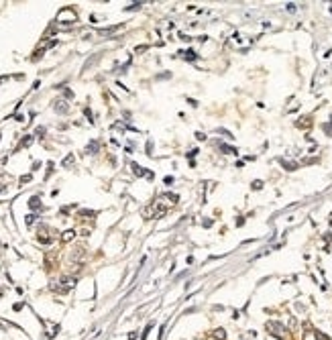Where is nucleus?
<instances>
[{"mask_svg":"<svg viewBox=\"0 0 332 340\" xmlns=\"http://www.w3.org/2000/svg\"><path fill=\"white\" fill-rule=\"evenodd\" d=\"M267 330H269V334L275 336V338L287 340V330H285V326L279 324V322H267Z\"/></svg>","mask_w":332,"mask_h":340,"instance_id":"nucleus-1","label":"nucleus"},{"mask_svg":"<svg viewBox=\"0 0 332 340\" xmlns=\"http://www.w3.org/2000/svg\"><path fill=\"white\" fill-rule=\"evenodd\" d=\"M63 19H67L69 23H75V19H78V16H75V12H73L71 8H61V10H59V15H57V20H59V23H63Z\"/></svg>","mask_w":332,"mask_h":340,"instance_id":"nucleus-2","label":"nucleus"},{"mask_svg":"<svg viewBox=\"0 0 332 340\" xmlns=\"http://www.w3.org/2000/svg\"><path fill=\"white\" fill-rule=\"evenodd\" d=\"M53 108H55V112H59V114H67V110H69V106H67L65 100H57V102H53Z\"/></svg>","mask_w":332,"mask_h":340,"instance_id":"nucleus-3","label":"nucleus"},{"mask_svg":"<svg viewBox=\"0 0 332 340\" xmlns=\"http://www.w3.org/2000/svg\"><path fill=\"white\" fill-rule=\"evenodd\" d=\"M59 283H63L65 289H71V287L78 283V279H75V277H69V275H63L61 279H59Z\"/></svg>","mask_w":332,"mask_h":340,"instance_id":"nucleus-4","label":"nucleus"},{"mask_svg":"<svg viewBox=\"0 0 332 340\" xmlns=\"http://www.w3.org/2000/svg\"><path fill=\"white\" fill-rule=\"evenodd\" d=\"M212 338H216V340H226V330H224V328H216L214 334H212Z\"/></svg>","mask_w":332,"mask_h":340,"instance_id":"nucleus-5","label":"nucleus"},{"mask_svg":"<svg viewBox=\"0 0 332 340\" xmlns=\"http://www.w3.org/2000/svg\"><path fill=\"white\" fill-rule=\"evenodd\" d=\"M73 236H75V230H65V232L61 234V240H63V243H69V240H73Z\"/></svg>","mask_w":332,"mask_h":340,"instance_id":"nucleus-6","label":"nucleus"},{"mask_svg":"<svg viewBox=\"0 0 332 340\" xmlns=\"http://www.w3.org/2000/svg\"><path fill=\"white\" fill-rule=\"evenodd\" d=\"M98 149H100V145H98L96 141H92L88 147H86V153H90V155H94V153H98Z\"/></svg>","mask_w":332,"mask_h":340,"instance_id":"nucleus-7","label":"nucleus"},{"mask_svg":"<svg viewBox=\"0 0 332 340\" xmlns=\"http://www.w3.org/2000/svg\"><path fill=\"white\" fill-rule=\"evenodd\" d=\"M84 248H78V251H75V253H71V261H82L84 259Z\"/></svg>","mask_w":332,"mask_h":340,"instance_id":"nucleus-8","label":"nucleus"},{"mask_svg":"<svg viewBox=\"0 0 332 340\" xmlns=\"http://www.w3.org/2000/svg\"><path fill=\"white\" fill-rule=\"evenodd\" d=\"M132 169H135V173H137V175H147V177H151V173H147V171L143 169V167H139L137 163H132Z\"/></svg>","mask_w":332,"mask_h":340,"instance_id":"nucleus-9","label":"nucleus"},{"mask_svg":"<svg viewBox=\"0 0 332 340\" xmlns=\"http://www.w3.org/2000/svg\"><path fill=\"white\" fill-rule=\"evenodd\" d=\"M29 206H31L33 210H35V208H39V206H41L39 198H37V196H33V198H31V202H29Z\"/></svg>","mask_w":332,"mask_h":340,"instance_id":"nucleus-10","label":"nucleus"},{"mask_svg":"<svg viewBox=\"0 0 332 340\" xmlns=\"http://www.w3.org/2000/svg\"><path fill=\"white\" fill-rule=\"evenodd\" d=\"M73 161H75V159H73V155H67V157L63 159V167H71Z\"/></svg>","mask_w":332,"mask_h":340,"instance_id":"nucleus-11","label":"nucleus"},{"mask_svg":"<svg viewBox=\"0 0 332 340\" xmlns=\"http://www.w3.org/2000/svg\"><path fill=\"white\" fill-rule=\"evenodd\" d=\"M35 218H37V216H35V214H29V216H27V218H24V222H27V224H29V226H31V224L35 222Z\"/></svg>","mask_w":332,"mask_h":340,"instance_id":"nucleus-12","label":"nucleus"},{"mask_svg":"<svg viewBox=\"0 0 332 340\" xmlns=\"http://www.w3.org/2000/svg\"><path fill=\"white\" fill-rule=\"evenodd\" d=\"M31 143H33V136H27V139L23 141V147H29Z\"/></svg>","mask_w":332,"mask_h":340,"instance_id":"nucleus-13","label":"nucleus"},{"mask_svg":"<svg viewBox=\"0 0 332 340\" xmlns=\"http://www.w3.org/2000/svg\"><path fill=\"white\" fill-rule=\"evenodd\" d=\"M135 8H141V2H135V4L127 6V10H135Z\"/></svg>","mask_w":332,"mask_h":340,"instance_id":"nucleus-14","label":"nucleus"},{"mask_svg":"<svg viewBox=\"0 0 332 340\" xmlns=\"http://www.w3.org/2000/svg\"><path fill=\"white\" fill-rule=\"evenodd\" d=\"M253 187H255V190H261V187H263V183H261V181H253Z\"/></svg>","mask_w":332,"mask_h":340,"instance_id":"nucleus-15","label":"nucleus"},{"mask_svg":"<svg viewBox=\"0 0 332 340\" xmlns=\"http://www.w3.org/2000/svg\"><path fill=\"white\" fill-rule=\"evenodd\" d=\"M186 57H188V59H196V53H194V51H188Z\"/></svg>","mask_w":332,"mask_h":340,"instance_id":"nucleus-16","label":"nucleus"},{"mask_svg":"<svg viewBox=\"0 0 332 340\" xmlns=\"http://www.w3.org/2000/svg\"><path fill=\"white\" fill-rule=\"evenodd\" d=\"M316 340H328V338H326L324 334H320V332H318V334H316Z\"/></svg>","mask_w":332,"mask_h":340,"instance_id":"nucleus-17","label":"nucleus"},{"mask_svg":"<svg viewBox=\"0 0 332 340\" xmlns=\"http://www.w3.org/2000/svg\"><path fill=\"white\" fill-rule=\"evenodd\" d=\"M304 340H314V336H312V334H310V332H308V334H306V338H304Z\"/></svg>","mask_w":332,"mask_h":340,"instance_id":"nucleus-18","label":"nucleus"}]
</instances>
